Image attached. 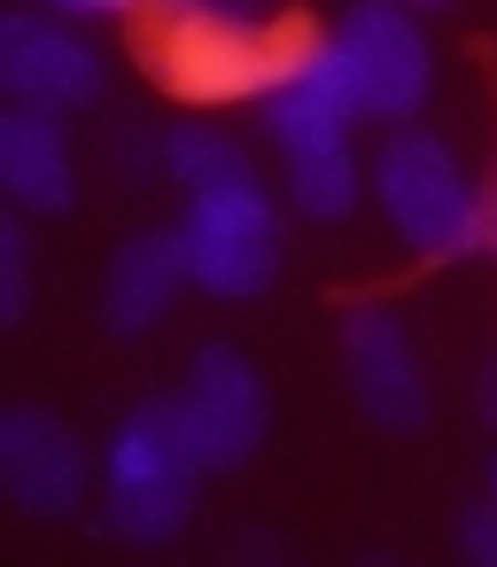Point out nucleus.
<instances>
[{"label": "nucleus", "mask_w": 497, "mask_h": 567, "mask_svg": "<svg viewBox=\"0 0 497 567\" xmlns=\"http://www.w3.org/2000/svg\"><path fill=\"white\" fill-rule=\"evenodd\" d=\"M288 17L265 9H203V0H148L141 9V63L187 102H257L303 48Z\"/></svg>", "instance_id": "nucleus-1"}, {"label": "nucleus", "mask_w": 497, "mask_h": 567, "mask_svg": "<svg viewBox=\"0 0 497 567\" xmlns=\"http://www.w3.org/2000/svg\"><path fill=\"white\" fill-rule=\"evenodd\" d=\"M102 482H110L102 528L125 536V544H172V536L195 520L203 458H195V443H187V427H179V396H148V404H133V412L110 427Z\"/></svg>", "instance_id": "nucleus-2"}, {"label": "nucleus", "mask_w": 497, "mask_h": 567, "mask_svg": "<svg viewBox=\"0 0 497 567\" xmlns=\"http://www.w3.org/2000/svg\"><path fill=\"white\" fill-rule=\"evenodd\" d=\"M373 203L412 257H482V187L451 141L396 125L373 156Z\"/></svg>", "instance_id": "nucleus-3"}, {"label": "nucleus", "mask_w": 497, "mask_h": 567, "mask_svg": "<svg viewBox=\"0 0 497 567\" xmlns=\"http://www.w3.org/2000/svg\"><path fill=\"white\" fill-rule=\"evenodd\" d=\"M179 241H187V280L218 303H249L280 280V210H272L257 172L195 187L187 218H179Z\"/></svg>", "instance_id": "nucleus-4"}, {"label": "nucleus", "mask_w": 497, "mask_h": 567, "mask_svg": "<svg viewBox=\"0 0 497 567\" xmlns=\"http://www.w3.org/2000/svg\"><path fill=\"white\" fill-rule=\"evenodd\" d=\"M327 40H334L365 117H381V125H412L420 117V102L435 86V55H427L420 9H404V0H350Z\"/></svg>", "instance_id": "nucleus-5"}, {"label": "nucleus", "mask_w": 497, "mask_h": 567, "mask_svg": "<svg viewBox=\"0 0 497 567\" xmlns=\"http://www.w3.org/2000/svg\"><path fill=\"white\" fill-rule=\"evenodd\" d=\"M179 427H187L203 474H234V466H249L265 451V435H272V389L249 365V350H234V342H203L195 350L187 389H179Z\"/></svg>", "instance_id": "nucleus-6"}, {"label": "nucleus", "mask_w": 497, "mask_h": 567, "mask_svg": "<svg viewBox=\"0 0 497 567\" xmlns=\"http://www.w3.org/2000/svg\"><path fill=\"white\" fill-rule=\"evenodd\" d=\"M0 86H9L17 110L71 117V110H94V102H102L110 63H102V48L79 40L63 17L17 9V17H0Z\"/></svg>", "instance_id": "nucleus-7"}, {"label": "nucleus", "mask_w": 497, "mask_h": 567, "mask_svg": "<svg viewBox=\"0 0 497 567\" xmlns=\"http://www.w3.org/2000/svg\"><path fill=\"white\" fill-rule=\"evenodd\" d=\"M94 458L79 443V427L48 404H9L0 412V489H9L17 513L32 520H71L86 505Z\"/></svg>", "instance_id": "nucleus-8"}, {"label": "nucleus", "mask_w": 497, "mask_h": 567, "mask_svg": "<svg viewBox=\"0 0 497 567\" xmlns=\"http://www.w3.org/2000/svg\"><path fill=\"white\" fill-rule=\"evenodd\" d=\"M342 381H350V404L373 427H389V435L427 427V373H420V350H412V334L389 303H350L342 311Z\"/></svg>", "instance_id": "nucleus-9"}, {"label": "nucleus", "mask_w": 497, "mask_h": 567, "mask_svg": "<svg viewBox=\"0 0 497 567\" xmlns=\"http://www.w3.org/2000/svg\"><path fill=\"white\" fill-rule=\"evenodd\" d=\"M265 133L280 141V156H319V148H350V125L365 117L350 94V71L334 55V40H303L296 63L257 94Z\"/></svg>", "instance_id": "nucleus-10"}, {"label": "nucleus", "mask_w": 497, "mask_h": 567, "mask_svg": "<svg viewBox=\"0 0 497 567\" xmlns=\"http://www.w3.org/2000/svg\"><path fill=\"white\" fill-rule=\"evenodd\" d=\"M179 288H195V280H187V241H179V226H141V234H125V241L110 249V265H102V334L141 342L156 319H172Z\"/></svg>", "instance_id": "nucleus-11"}, {"label": "nucleus", "mask_w": 497, "mask_h": 567, "mask_svg": "<svg viewBox=\"0 0 497 567\" xmlns=\"http://www.w3.org/2000/svg\"><path fill=\"white\" fill-rule=\"evenodd\" d=\"M0 187H9V210L24 218H71L79 203V156L63 117L48 110H0Z\"/></svg>", "instance_id": "nucleus-12"}, {"label": "nucleus", "mask_w": 497, "mask_h": 567, "mask_svg": "<svg viewBox=\"0 0 497 567\" xmlns=\"http://www.w3.org/2000/svg\"><path fill=\"white\" fill-rule=\"evenodd\" d=\"M358 195H365V172H358V156H350V148L288 156V203H296V218L334 226V218H350V210H358Z\"/></svg>", "instance_id": "nucleus-13"}, {"label": "nucleus", "mask_w": 497, "mask_h": 567, "mask_svg": "<svg viewBox=\"0 0 497 567\" xmlns=\"http://www.w3.org/2000/svg\"><path fill=\"white\" fill-rule=\"evenodd\" d=\"M241 172H257L249 164V148L234 141V133H218V125H164V179L172 187H218V179H241Z\"/></svg>", "instance_id": "nucleus-14"}, {"label": "nucleus", "mask_w": 497, "mask_h": 567, "mask_svg": "<svg viewBox=\"0 0 497 567\" xmlns=\"http://www.w3.org/2000/svg\"><path fill=\"white\" fill-rule=\"evenodd\" d=\"M32 311V241H24V210L0 218V327H24Z\"/></svg>", "instance_id": "nucleus-15"}, {"label": "nucleus", "mask_w": 497, "mask_h": 567, "mask_svg": "<svg viewBox=\"0 0 497 567\" xmlns=\"http://www.w3.org/2000/svg\"><path fill=\"white\" fill-rule=\"evenodd\" d=\"M102 156H110V172H125V179H164V125L117 117L110 141H102Z\"/></svg>", "instance_id": "nucleus-16"}, {"label": "nucleus", "mask_w": 497, "mask_h": 567, "mask_svg": "<svg viewBox=\"0 0 497 567\" xmlns=\"http://www.w3.org/2000/svg\"><path fill=\"white\" fill-rule=\"evenodd\" d=\"M458 551H466L474 567H497V497L458 513Z\"/></svg>", "instance_id": "nucleus-17"}, {"label": "nucleus", "mask_w": 497, "mask_h": 567, "mask_svg": "<svg viewBox=\"0 0 497 567\" xmlns=\"http://www.w3.org/2000/svg\"><path fill=\"white\" fill-rule=\"evenodd\" d=\"M40 9H55V17H141L148 0H40Z\"/></svg>", "instance_id": "nucleus-18"}, {"label": "nucleus", "mask_w": 497, "mask_h": 567, "mask_svg": "<svg viewBox=\"0 0 497 567\" xmlns=\"http://www.w3.org/2000/svg\"><path fill=\"white\" fill-rule=\"evenodd\" d=\"M474 412L497 427V358H489V365H482V381H474Z\"/></svg>", "instance_id": "nucleus-19"}, {"label": "nucleus", "mask_w": 497, "mask_h": 567, "mask_svg": "<svg viewBox=\"0 0 497 567\" xmlns=\"http://www.w3.org/2000/svg\"><path fill=\"white\" fill-rule=\"evenodd\" d=\"M482 249L497 257V172H489V187H482Z\"/></svg>", "instance_id": "nucleus-20"}, {"label": "nucleus", "mask_w": 497, "mask_h": 567, "mask_svg": "<svg viewBox=\"0 0 497 567\" xmlns=\"http://www.w3.org/2000/svg\"><path fill=\"white\" fill-rule=\"evenodd\" d=\"M203 9H257V0H203Z\"/></svg>", "instance_id": "nucleus-21"}, {"label": "nucleus", "mask_w": 497, "mask_h": 567, "mask_svg": "<svg viewBox=\"0 0 497 567\" xmlns=\"http://www.w3.org/2000/svg\"><path fill=\"white\" fill-rule=\"evenodd\" d=\"M404 9H451V0H404Z\"/></svg>", "instance_id": "nucleus-22"}, {"label": "nucleus", "mask_w": 497, "mask_h": 567, "mask_svg": "<svg viewBox=\"0 0 497 567\" xmlns=\"http://www.w3.org/2000/svg\"><path fill=\"white\" fill-rule=\"evenodd\" d=\"M489 497H497V474H489Z\"/></svg>", "instance_id": "nucleus-23"}]
</instances>
